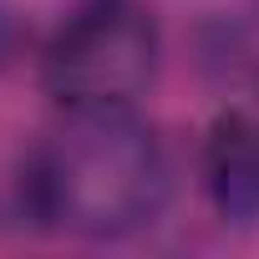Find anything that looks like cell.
Masks as SVG:
<instances>
[{"mask_svg": "<svg viewBox=\"0 0 259 259\" xmlns=\"http://www.w3.org/2000/svg\"><path fill=\"white\" fill-rule=\"evenodd\" d=\"M21 16L11 11V6H0V71H6L11 61H16V51H21Z\"/></svg>", "mask_w": 259, "mask_h": 259, "instance_id": "4", "label": "cell"}, {"mask_svg": "<svg viewBox=\"0 0 259 259\" xmlns=\"http://www.w3.org/2000/svg\"><path fill=\"white\" fill-rule=\"evenodd\" d=\"M203 183L224 224L254 229L259 224V122L229 112L203 138Z\"/></svg>", "mask_w": 259, "mask_h": 259, "instance_id": "3", "label": "cell"}, {"mask_svg": "<svg viewBox=\"0 0 259 259\" xmlns=\"http://www.w3.org/2000/svg\"><path fill=\"white\" fill-rule=\"evenodd\" d=\"M21 183L36 219L87 239H122L158 219L168 163L127 107H102L66 112V127L31 153Z\"/></svg>", "mask_w": 259, "mask_h": 259, "instance_id": "1", "label": "cell"}, {"mask_svg": "<svg viewBox=\"0 0 259 259\" xmlns=\"http://www.w3.org/2000/svg\"><path fill=\"white\" fill-rule=\"evenodd\" d=\"M158 71V21L143 0H81L51 36L41 76L66 112L133 107Z\"/></svg>", "mask_w": 259, "mask_h": 259, "instance_id": "2", "label": "cell"}]
</instances>
